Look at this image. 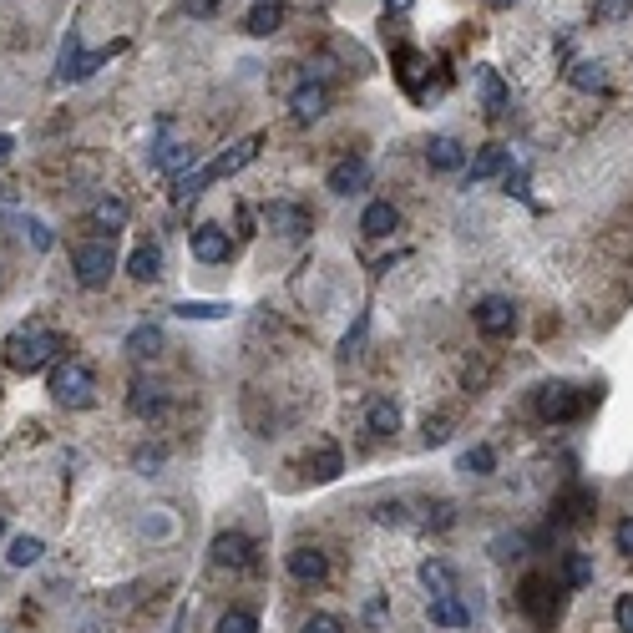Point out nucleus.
I'll return each mask as SVG.
<instances>
[{
    "label": "nucleus",
    "mask_w": 633,
    "mask_h": 633,
    "mask_svg": "<svg viewBox=\"0 0 633 633\" xmlns=\"http://www.w3.org/2000/svg\"><path fill=\"white\" fill-rule=\"evenodd\" d=\"M259 142H264V137H244V142H233L228 152H218L208 168H198V173H183V178H178V198H183V203H193L203 188H213V183L233 178L239 168H249L254 157H259Z\"/></svg>",
    "instance_id": "nucleus-1"
},
{
    "label": "nucleus",
    "mask_w": 633,
    "mask_h": 633,
    "mask_svg": "<svg viewBox=\"0 0 633 633\" xmlns=\"http://www.w3.org/2000/svg\"><path fill=\"white\" fill-rule=\"evenodd\" d=\"M61 350H66V340H61L56 330H41V325H26V330H16V335L6 340V360H11V370H21V375H36V370L51 365Z\"/></svg>",
    "instance_id": "nucleus-2"
},
{
    "label": "nucleus",
    "mask_w": 633,
    "mask_h": 633,
    "mask_svg": "<svg viewBox=\"0 0 633 633\" xmlns=\"http://www.w3.org/2000/svg\"><path fill=\"white\" fill-rule=\"evenodd\" d=\"M51 401L66 406V411H87L97 401V375H92V365L87 360L56 365V375H51Z\"/></svg>",
    "instance_id": "nucleus-3"
},
{
    "label": "nucleus",
    "mask_w": 633,
    "mask_h": 633,
    "mask_svg": "<svg viewBox=\"0 0 633 633\" xmlns=\"http://www.w3.org/2000/svg\"><path fill=\"white\" fill-rule=\"evenodd\" d=\"M71 269H76V284H82V289H107V279L117 274L112 239H87V244H76Z\"/></svg>",
    "instance_id": "nucleus-4"
},
{
    "label": "nucleus",
    "mask_w": 633,
    "mask_h": 633,
    "mask_svg": "<svg viewBox=\"0 0 633 633\" xmlns=\"http://www.w3.org/2000/svg\"><path fill=\"white\" fill-rule=\"evenodd\" d=\"M117 51H122V41L107 46V51H82V36L66 31L61 56H56V82H87V76H92L97 66H107V56H117Z\"/></svg>",
    "instance_id": "nucleus-5"
},
{
    "label": "nucleus",
    "mask_w": 633,
    "mask_h": 633,
    "mask_svg": "<svg viewBox=\"0 0 633 633\" xmlns=\"http://www.w3.org/2000/svg\"><path fill=\"white\" fill-rule=\"evenodd\" d=\"M537 416L552 421V426L578 421V416H583V390L568 385V380H547V385L537 390Z\"/></svg>",
    "instance_id": "nucleus-6"
},
{
    "label": "nucleus",
    "mask_w": 633,
    "mask_h": 633,
    "mask_svg": "<svg viewBox=\"0 0 633 633\" xmlns=\"http://www.w3.org/2000/svg\"><path fill=\"white\" fill-rule=\"evenodd\" d=\"M471 320H477V330H482L487 340H507V335L517 330V309H512V299L487 294L477 309H471Z\"/></svg>",
    "instance_id": "nucleus-7"
},
{
    "label": "nucleus",
    "mask_w": 633,
    "mask_h": 633,
    "mask_svg": "<svg viewBox=\"0 0 633 633\" xmlns=\"http://www.w3.org/2000/svg\"><path fill=\"white\" fill-rule=\"evenodd\" d=\"M213 568H228V573L254 568V542L244 532H218L213 537Z\"/></svg>",
    "instance_id": "nucleus-8"
},
{
    "label": "nucleus",
    "mask_w": 633,
    "mask_h": 633,
    "mask_svg": "<svg viewBox=\"0 0 633 633\" xmlns=\"http://www.w3.org/2000/svg\"><path fill=\"white\" fill-rule=\"evenodd\" d=\"M289 578L299 583V588H320L325 578H330V558L320 547H294L289 552Z\"/></svg>",
    "instance_id": "nucleus-9"
},
{
    "label": "nucleus",
    "mask_w": 633,
    "mask_h": 633,
    "mask_svg": "<svg viewBox=\"0 0 633 633\" xmlns=\"http://www.w3.org/2000/svg\"><path fill=\"white\" fill-rule=\"evenodd\" d=\"M228 254H233L228 228H218V223H198L193 228V259L198 264H228Z\"/></svg>",
    "instance_id": "nucleus-10"
},
{
    "label": "nucleus",
    "mask_w": 633,
    "mask_h": 633,
    "mask_svg": "<svg viewBox=\"0 0 633 633\" xmlns=\"http://www.w3.org/2000/svg\"><path fill=\"white\" fill-rule=\"evenodd\" d=\"M264 228H274L279 239H304L309 233V208H299V203H269L264 208Z\"/></svg>",
    "instance_id": "nucleus-11"
},
{
    "label": "nucleus",
    "mask_w": 633,
    "mask_h": 633,
    "mask_svg": "<svg viewBox=\"0 0 633 633\" xmlns=\"http://www.w3.org/2000/svg\"><path fill=\"white\" fill-rule=\"evenodd\" d=\"M330 112V92H325V82H304V87H294V97H289V117L294 122H320Z\"/></svg>",
    "instance_id": "nucleus-12"
},
{
    "label": "nucleus",
    "mask_w": 633,
    "mask_h": 633,
    "mask_svg": "<svg viewBox=\"0 0 633 633\" xmlns=\"http://www.w3.org/2000/svg\"><path fill=\"white\" fill-rule=\"evenodd\" d=\"M365 178H370V163H365V157H340V163L330 168V178H325V188H330L335 198H350V193L365 188Z\"/></svg>",
    "instance_id": "nucleus-13"
},
{
    "label": "nucleus",
    "mask_w": 633,
    "mask_h": 633,
    "mask_svg": "<svg viewBox=\"0 0 633 633\" xmlns=\"http://www.w3.org/2000/svg\"><path fill=\"white\" fill-rule=\"evenodd\" d=\"M163 385L157 380H132V390H127V411L137 416V421H157L163 416Z\"/></svg>",
    "instance_id": "nucleus-14"
},
{
    "label": "nucleus",
    "mask_w": 633,
    "mask_h": 633,
    "mask_svg": "<svg viewBox=\"0 0 633 633\" xmlns=\"http://www.w3.org/2000/svg\"><path fill=\"white\" fill-rule=\"evenodd\" d=\"M426 163L436 173H466V147L456 137H431L426 142Z\"/></svg>",
    "instance_id": "nucleus-15"
},
{
    "label": "nucleus",
    "mask_w": 633,
    "mask_h": 633,
    "mask_svg": "<svg viewBox=\"0 0 633 633\" xmlns=\"http://www.w3.org/2000/svg\"><path fill=\"white\" fill-rule=\"evenodd\" d=\"M507 168H512L507 147H482V152L466 163V183H487V178H497V173H507Z\"/></svg>",
    "instance_id": "nucleus-16"
},
{
    "label": "nucleus",
    "mask_w": 633,
    "mask_h": 633,
    "mask_svg": "<svg viewBox=\"0 0 633 633\" xmlns=\"http://www.w3.org/2000/svg\"><path fill=\"white\" fill-rule=\"evenodd\" d=\"M360 228H365V239H390L395 228H401V213H395V203H370L365 213H360Z\"/></svg>",
    "instance_id": "nucleus-17"
},
{
    "label": "nucleus",
    "mask_w": 633,
    "mask_h": 633,
    "mask_svg": "<svg viewBox=\"0 0 633 633\" xmlns=\"http://www.w3.org/2000/svg\"><path fill=\"white\" fill-rule=\"evenodd\" d=\"M426 618H431L436 628H466V623H471V608H466L456 593H446V598H431V603H426Z\"/></svg>",
    "instance_id": "nucleus-18"
},
{
    "label": "nucleus",
    "mask_w": 633,
    "mask_h": 633,
    "mask_svg": "<svg viewBox=\"0 0 633 633\" xmlns=\"http://www.w3.org/2000/svg\"><path fill=\"white\" fill-rule=\"evenodd\" d=\"M365 426L375 436H395V431H401V406H395L390 395H375V401L365 406Z\"/></svg>",
    "instance_id": "nucleus-19"
},
{
    "label": "nucleus",
    "mask_w": 633,
    "mask_h": 633,
    "mask_svg": "<svg viewBox=\"0 0 633 633\" xmlns=\"http://www.w3.org/2000/svg\"><path fill=\"white\" fill-rule=\"evenodd\" d=\"M279 26H284V6H279V0H254V11L244 16L249 36H274Z\"/></svg>",
    "instance_id": "nucleus-20"
},
{
    "label": "nucleus",
    "mask_w": 633,
    "mask_h": 633,
    "mask_svg": "<svg viewBox=\"0 0 633 633\" xmlns=\"http://www.w3.org/2000/svg\"><path fill=\"white\" fill-rule=\"evenodd\" d=\"M421 588H426L431 598H446V593H456V573H451V563H441V558H426V563H421Z\"/></svg>",
    "instance_id": "nucleus-21"
},
{
    "label": "nucleus",
    "mask_w": 633,
    "mask_h": 633,
    "mask_svg": "<svg viewBox=\"0 0 633 633\" xmlns=\"http://www.w3.org/2000/svg\"><path fill=\"white\" fill-rule=\"evenodd\" d=\"M127 274H132L137 284H152L157 274H163V249H152V244L132 249V259H127Z\"/></svg>",
    "instance_id": "nucleus-22"
},
{
    "label": "nucleus",
    "mask_w": 633,
    "mask_h": 633,
    "mask_svg": "<svg viewBox=\"0 0 633 633\" xmlns=\"http://www.w3.org/2000/svg\"><path fill=\"white\" fill-rule=\"evenodd\" d=\"M568 82L578 92H603L608 87V71H603V61H573L568 66Z\"/></svg>",
    "instance_id": "nucleus-23"
},
{
    "label": "nucleus",
    "mask_w": 633,
    "mask_h": 633,
    "mask_svg": "<svg viewBox=\"0 0 633 633\" xmlns=\"http://www.w3.org/2000/svg\"><path fill=\"white\" fill-rule=\"evenodd\" d=\"M152 163H157V168H168V173H178V168H188V163H193V147H188V142H168V137H157Z\"/></svg>",
    "instance_id": "nucleus-24"
},
{
    "label": "nucleus",
    "mask_w": 633,
    "mask_h": 633,
    "mask_svg": "<svg viewBox=\"0 0 633 633\" xmlns=\"http://www.w3.org/2000/svg\"><path fill=\"white\" fill-rule=\"evenodd\" d=\"M92 223H97V228H107V239H112V233H122V228H127V203H122V198H102V203L92 208Z\"/></svg>",
    "instance_id": "nucleus-25"
},
{
    "label": "nucleus",
    "mask_w": 633,
    "mask_h": 633,
    "mask_svg": "<svg viewBox=\"0 0 633 633\" xmlns=\"http://www.w3.org/2000/svg\"><path fill=\"white\" fill-rule=\"evenodd\" d=\"M477 82H482V102H487V112L502 117V112H507V87H502V76H497L492 66H482V71H477Z\"/></svg>",
    "instance_id": "nucleus-26"
},
{
    "label": "nucleus",
    "mask_w": 633,
    "mask_h": 633,
    "mask_svg": "<svg viewBox=\"0 0 633 633\" xmlns=\"http://www.w3.org/2000/svg\"><path fill=\"white\" fill-rule=\"evenodd\" d=\"M127 350H132L137 360H152L157 350H163V330H157V325H137V330L127 335Z\"/></svg>",
    "instance_id": "nucleus-27"
},
{
    "label": "nucleus",
    "mask_w": 633,
    "mask_h": 633,
    "mask_svg": "<svg viewBox=\"0 0 633 633\" xmlns=\"http://www.w3.org/2000/svg\"><path fill=\"white\" fill-rule=\"evenodd\" d=\"M461 471H466V477H492V471H497V451H492V446L461 451Z\"/></svg>",
    "instance_id": "nucleus-28"
},
{
    "label": "nucleus",
    "mask_w": 633,
    "mask_h": 633,
    "mask_svg": "<svg viewBox=\"0 0 633 633\" xmlns=\"http://www.w3.org/2000/svg\"><path fill=\"white\" fill-rule=\"evenodd\" d=\"M173 314H178V320H228V304H213V299H183Z\"/></svg>",
    "instance_id": "nucleus-29"
},
{
    "label": "nucleus",
    "mask_w": 633,
    "mask_h": 633,
    "mask_svg": "<svg viewBox=\"0 0 633 633\" xmlns=\"http://www.w3.org/2000/svg\"><path fill=\"white\" fill-rule=\"evenodd\" d=\"M563 583L568 588H588L593 583V558H588V552H568V558H563Z\"/></svg>",
    "instance_id": "nucleus-30"
},
{
    "label": "nucleus",
    "mask_w": 633,
    "mask_h": 633,
    "mask_svg": "<svg viewBox=\"0 0 633 633\" xmlns=\"http://www.w3.org/2000/svg\"><path fill=\"white\" fill-rule=\"evenodd\" d=\"M340 466H345V456H340L335 446H320V451H314V461H309L314 482H335V477H340Z\"/></svg>",
    "instance_id": "nucleus-31"
},
{
    "label": "nucleus",
    "mask_w": 633,
    "mask_h": 633,
    "mask_svg": "<svg viewBox=\"0 0 633 633\" xmlns=\"http://www.w3.org/2000/svg\"><path fill=\"white\" fill-rule=\"evenodd\" d=\"M41 552H46V542L21 532V537L11 542V563H16V568H36V563H41Z\"/></svg>",
    "instance_id": "nucleus-32"
},
{
    "label": "nucleus",
    "mask_w": 633,
    "mask_h": 633,
    "mask_svg": "<svg viewBox=\"0 0 633 633\" xmlns=\"http://www.w3.org/2000/svg\"><path fill=\"white\" fill-rule=\"evenodd\" d=\"M218 633H259V618H254L249 608H228V613L218 618Z\"/></svg>",
    "instance_id": "nucleus-33"
},
{
    "label": "nucleus",
    "mask_w": 633,
    "mask_h": 633,
    "mask_svg": "<svg viewBox=\"0 0 633 633\" xmlns=\"http://www.w3.org/2000/svg\"><path fill=\"white\" fill-rule=\"evenodd\" d=\"M299 633H345V623H340L335 613H309Z\"/></svg>",
    "instance_id": "nucleus-34"
},
{
    "label": "nucleus",
    "mask_w": 633,
    "mask_h": 633,
    "mask_svg": "<svg viewBox=\"0 0 633 633\" xmlns=\"http://www.w3.org/2000/svg\"><path fill=\"white\" fill-rule=\"evenodd\" d=\"M163 461H168V451H163V446H142V451L132 456V466H137V471H157Z\"/></svg>",
    "instance_id": "nucleus-35"
},
{
    "label": "nucleus",
    "mask_w": 633,
    "mask_h": 633,
    "mask_svg": "<svg viewBox=\"0 0 633 633\" xmlns=\"http://www.w3.org/2000/svg\"><path fill=\"white\" fill-rule=\"evenodd\" d=\"M451 522H456L451 502H431V507H426V527H436V532H441V527H451Z\"/></svg>",
    "instance_id": "nucleus-36"
},
{
    "label": "nucleus",
    "mask_w": 633,
    "mask_h": 633,
    "mask_svg": "<svg viewBox=\"0 0 633 633\" xmlns=\"http://www.w3.org/2000/svg\"><path fill=\"white\" fill-rule=\"evenodd\" d=\"M613 547L623 552V558H633V517H623V522L613 527Z\"/></svg>",
    "instance_id": "nucleus-37"
},
{
    "label": "nucleus",
    "mask_w": 633,
    "mask_h": 633,
    "mask_svg": "<svg viewBox=\"0 0 633 633\" xmlns=\"http://www.w3.org/2000/svg\"><path fill=\"white\" fill-rule=\"evenodd\" d=\"M360 340H365V314H360V320H355V330L340 340V355L350 360V355H360Z\"/></svg>",
    "instance_id": "nucleus-38"
},
{
    "label": "nucleus",
    "mask_w": 633,
    "mask_h": 633,
    "mask_svg": "<svg viewBox=\"0 0 633 633\" xmlns=\"http://www.w3.org/2000/svg\"><path fill=\"white\" fill-rule=\"evenodd\" d=\"M446 436H451V421H446V416H436V421L426 416V446H441Z\"/></svg>",
    "instance_id": "nucleus-39"
},
{
    "label": "nucleus",
    "mask_w": 633,
    "mask_h": 633,
    "mask_svg": "<svg viewBox=\"0 0 633 633\" xmlns=\"http://www.w3.org/2000/svg\"><path fill=\"white\" fill-rule=\"evenodd\" d=\"M613 618H618V633H633V598L628 593L613 603Z\"/></svg>",
    "instance_id": "nucleus-40"
},
{
    "label": "nucleus",
    "mask_w": 633,
    "mask_h": 633,
    "mask_svg": "<svg viewBox=\"0 0 633 633\" xmlns=\"http://www.w3.org/2000/svg\"><path fill=\"white\" fill-rule=\"evenodd\" d=\"M375 522H385V527L390 522H406V502H380L375 507Z\"/></svg>",
    "instance_id": "nucleus-41"
},
{
    "label": "nucleus",
    "mask_w": 633,
    "mask_h": 633,
    "mask_svg": "<svg viewBox=\"0 0 633 633\" xmlns=\"http://www.w3.org/2000/svg\"><path fill=\"white\" fill-rule=\"evenodd\" d=\"M26 228H31V244H36V249L46 254V249H51V228H46L41 218H26Z\"/></svg>",
    "instance_id": "nucleus-42"
},
{
    "label": "nucleus",
    "mask_w": 633,
    "mask_h": 633,
    "mask_svg": "<svg viewBox=\"0 0 633 633\" xmlns=\"http://www.w3.org/2000/svg\"><path fill=\"white\" fill-rule=\"evenodd\" d=\"M218 0H188V16H213Z\"/></svg>",
    "instance_id": "nucleus-43"
},
{
    "label": "nucleus",
    "mask_w": 633,
    "mask_h": 633,
    "mask_svg": "<svg viewBox=\"0 0 633 633\" xmlns=\"http://www.w3.org/2000/svg\"><path fill=\"white\" fill-rule=\"evenodd\" d=\"M11 147H16V142H11V137H6V132H0V157H6V152H11Z\"/></svg>",
    "instance_id": "nucleus-44"
},
{
    "label": "nucleus",
    "mask_w": 633,
    "mask_h": 633,
    "mask_svg": "<svg viewBox=\"0 0 633 633\" xmlns=\"http://www.w3.org/2000/svg\"><path fill=\"white\" fill-rule=\"evenodd\" d=\"M487 6H497V11H502V6H512V0H487Z\"/></svg>",
    "instance_id": "nucleus-45"
},
{
    "label": "nucleus",
    "mask_w": 633,
    "mask_h": 633,
    "mask_svg": "<svg viewBox=\"0 0 633 633\" xmlns=\"http://www.w3.org/2000/svg\"><path fill=\"white\" fill-rule=\"evenodd\" d=\"M0 532H6V512H0Z\"/></svg>",
    "instance_id": "nucleus-46"
}]
</instances>
